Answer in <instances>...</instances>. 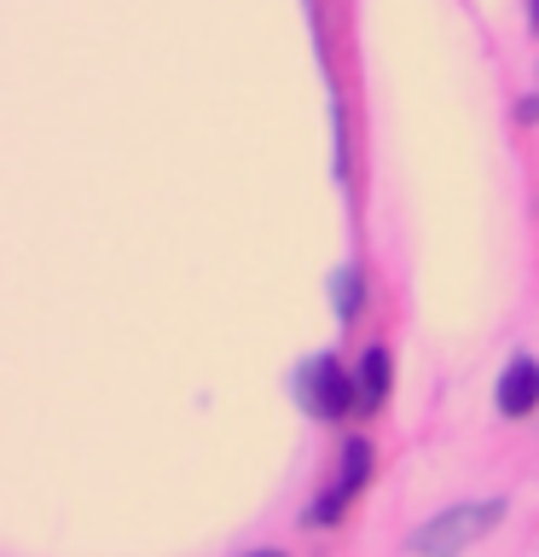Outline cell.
I'll use <instances>...</instances> for the list:
<instances>
[{
	"label": "cell",
	"mask_w": 539,
	"mask_h": 557,
	"mask_svg": "<svg viewBox=\"0 0 539 557\" xmlns=\"http://www.w3.org/2000/svg\"><path fill=\"white\" fill-rule=\"evenodd\" d=\"M528 17H534V35H539V0H534V12H528Z\"/></svg>",
	"instance_id": "52a82bcc"
},
{
	"label": "cell",
	"mask_w": 539,
	"mask_h": 557,
	"mask_svg": "<svg viewBox=\"0 0 539 557\" xmlns=\"http://www.w3.org/2000/svg\"><path fill=\"white\" fill-rule=\"evenodd\" d=\"M539 407V360H511L504 366V377H499V412L504 418H528Z\"/></svg>",
	"instance_id": "277c9868"
},
{
	"label": "cell",
	"mask_w": 539,
	"mask_h": 557,
	"mask_svg": "<svg viewBox=\"0 0 539 557\" xmlns=\"http://www.w3.org/2000/svg\"><path fill=\"white\" fill-rule=\"evenodd\" d=\"M342 470H337V482L325 487L319 499H313V511H308V522L313 529H319V522H337L348 505L360 499V487H365V476H372V442H365V435H348L342 442V459H337Z\"/></svg>",
	"instance_id": "7a4b0ae2"
},
{
	"label": "cell",
	"mask_w": 539,
	"mask_h": 557,
	"mask_svg": "<svg viewBox=\"0 0 539 557\" xmlns=\"http://www.w3.org/2000/svg\"><path fill=\"white\" fill-rule=\"evenodd\" d=\"M250 557H285V552H250Z\"/></svg>",
	"instance_id": "ba28073f"
},
{
	"label": "cell",
	"mask_w": 539,
	"mask_h": 557,
	"mask_svg": "<svg viewBox=\"0 0 539 557\" xmlns=\"http://www.w3.org/2000/svg\"><path fill=\"white\" fill-rule=\"evenodd\" d=\"M354 383H360V407H377V400L389 395V355H383V348H365Z\"/></svg>",
	"instance_id": "5b68a950"
},
{
	"label": "cell",
	"mask_w": 539,
	"mask_h": 557,
	"mask_svg": "<svg viewBox=\"0 0 539 557\" xmlns=\"http://www.w3.org/2000/svg\"><path fill=\"white\" fill-rule=\"evenodd\" d=\"M302 400H308L319 418H348V412L360 407V383L325 355V360H313L308 372H302Z\"/></svg>",
	"instance_id": "3957f363"
},
{
	"label": "cell",
	"mask_w": 539,
	"mask_h": 557,
	"mask_svg": "<svg viewBox=\"0 0 539 557\" xmlns=\"http://www.w3.org/2000/svg\"><path fill=\"white\" fill-rule=\"evenodd\" d=\"M499 517H504V499H481V505L441 511V517H429L424 529L412 534V552H417V557H459L464 546H476L481 534H493Z\"/></svg>",
	"instance_id": "6da1fadb"
},
{
	"label": "cell",
	"mask_w": 539,
	"mask_h": 557,
	"mask_svg": "<svg viewBox=\"0 0 539 557\" xmlns=\"http://www.w3.org/2000/svg\"><path fill=\"white\" fill-rule=\"evenodd\" d=\"M354 302H360V278L342 273V313H354Z\"/></svg>",
	"instance_id": "8992f818"
}]
</instances>
